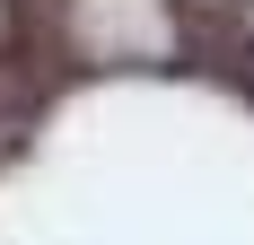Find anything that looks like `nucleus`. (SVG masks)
Returning <instances> with one entry per match:
<instances>
[]
</instances>
